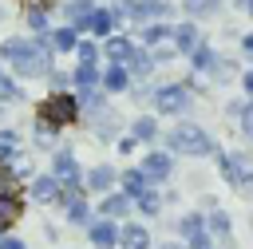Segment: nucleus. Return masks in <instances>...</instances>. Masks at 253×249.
I'll return each instance as SVG.
<instances>
[{
  "label": "nucleus",
  "instance_id": "nucleus-17",
  "mask_svg": "<svg viewBox=\"0 0 253 249\" xmlns=\"http://www.w3.org/2000/svg\"><path fill=\"white\" fill-rule=\"evenodd\" d=\"M75 83H79L83 91H91V87L99 83V75H95V63H79V71H75Z\"/></svg>",
  "mask_w": 253,
  "mask_h": 249
},
{
  "label": "nucleus",
  "instance_id": "nucleus-26",
  "mask_svg": "<svg viewBox=\"0 0 253 249\" xmlns=\"http://www.w3.org/2000/svg\"><path fill=\"white\" fill-rule=\"evenodd\" d=\"M182 233H186V237L194 241V237L202 233V217H198V213H190V217H182Z\"/></svg>",
  "mask_w": 253,
  "mask_h": 249
},
{
  "label": "nucleus",
  "instance_id": "nucleus-38",
  "mask_svg": "<svg viewBox=\"0 0 253 249\" xmlns=\"http://www.w3.org/2000/svg\"><path fill=\"white\" fill-rule=\"evenodd\" d=\"M245 91H249V95H253V71H249V75H245Z\"/></svg>",
  "mask_w": 253,
  "mask_h": 249
},
{
  "label": "nucleus",
  "instance_id": "nucleus-3",
  "mask_svg": "<svg viewBox=\"0 0 253 249\" xmlns=\"http://www.w3.org/2000/svg\"><path fill=\"white\" fill-rule=\"evenodd\" d=\"M75 115H79V107H75V99H71V95H51V99L43 103V111H40L43 126H47V123H51V126L75 123Z\"/></svg>",
  "mask_w": 253,
  "mask_h": 249
},
{
  "label": "nucleus",
  "instance_id": "nucleus-34",
  "mask_svg": "<svg viewBox=\"0 0 253 249\" xmlns=\"http://www.w3.org/2000/svg\"><path fill=\"white\" fill-rule=\"evenodd\" d=\"M241 130L253 134V107H241Z\"/></svg>",
  "mask_w": 253,
  "mask_h": 249
},
{
  "label": "nucleus",
  "instance_id": "nucleus-21",
  "mask_svg": "<svg viewBox=\"0 0 253 249\" xmlns=\"http://www.w3.org/2000/svg\"><path fill=\"white\" fill-rule=\"evenodd\" d=\"M0 154H4V158H16V154H20V138H16L12 130L0 134Z\"/></svg>",
  "mask_w": 253,
  "mask_h": 249
},
{
  "label": "nucleus",
  "instance_id": "nucleus-8",
  "mask_svg": "<svg viewBox=\"0 0 253 249\" xmlns=\"http://www.w3.org/2000/svg\"><path fill=\"white\" fill-rule=\"evenodd\" d=\"M126 12L138 16V20H146V16H166V0H130Z\"/></svg>",
  "mask_w": 253,
  "mask_h": 249
},
{
  "label": "nucleus",
  "instance_id": "nucleus-27",
  "mask_svg": "<svg viewBox=\"0 0 253 249\" xmlns=\"http://www.w3.org/2000/svg\"><path fill=\"white\" fill-rule=\"evenodd\" d=\"M12 99H20V87H16L12 79L0 75V103H12Z\"/></svg>",
  "mask_w": 253,
  "mask_h": 249
},
{
  "label": "nucleus",
  "instance_id": "nucleus-15",
  "mask_svg": "<svg viewBox=\"0 0 253 249\" xmlns=\"http://www.w3.org/2000/svg\"><path fill=\"white\" fill-rule=\"evenodd\" d=\"M174 40H178L182 51H194V47H198V28H194V24H182V28L174 32Z\"/></svg>",
  "mask_w": 253,
  "mask_h": 249
},
{
  "label": "nucleus",
  "instance_id": "nucleus-12",
  "mask_svg": "<svg viewBox=\"0 0 253 249\" xmlns=\"http://www.w3.org/2000/svg\"><path fill=\"white\" fill-rule=\"evenodd\" d=\"M87 28H91L95 36H107V32L115 28V12H103V8L91 12V16H87Z\"/></svg>",
  "mask_w": 253,
  "mask_h": 249
},
{
  "label": "nucleus",
  "instance_id": "nucleus-20",
  "mask_svg": "<svg viewBox=\"0 0 253 249\" xmlns=\"http://www.w3.org/2000/svg\"><path fill=\"white\" fill-rule=\"evenodd\" d=\"M16 190H20V182H16V174L0 166V198H16Z\"/></svg>",
  "mask_w": 253,
  "mask_h": 249
},
{
  "label": "nucleus",
  "instance_id": "nucleus-18",
  "mask_svg": "<svg viewBox=\"0 0 253 249\" xmlns=\"http://www.w3.org/2000/svg\"><path fill=\"white\" fill-rule=\"evenodd\" d=\"M103 83H107V91H123V87H126V71L111 63V71L103 75Z\"/></svg>",
  "mask_w": 253,
  "mask_h": 249
},
{
  "label": "nucleus",
  "instance_id": "nucleus-4",
  "mask_svg": "<svg viewBox=\"0 0 253 249\" xmlns=\"http://www.w3.org/2000/svg\"><path fill=\"white\" fill-rule=\"evenodd\" d=\"M221 174H225V182H233V186H249V182H253V166H249L241 154H225V158H221Z\"/></svg>",
  "mask_w": 253,
  "mask_h": 249
},
{
  "label": "nucleus",
  "instance_id": "nucleus-14",
  "mask_svg": "<svg viewBox=\"0 0 253 249\" xmlns=\"http://www.w3.org/2000/svg\"><path fill=\"white\" fill-rule=\"evenodd\" d=\"M111 182H115V170H111V166H95V170L87 174V186H91V190H111Z\"/></svg>",
  "mask_w": 253,
  "mask_h": 249
},
{
  "label": "nucleus",
  "instance_id": "nucleus-28",
  "mask_svg": "<svg viewBox=\"0 0 253 249\" xmlns=\"http://www.w3.org/2000/svg\"><path fill=\"white\" fill-rule=\"evenodd\" d=\"M166 32H170V28H166V24H150V28H146V32H142V40H146V43H158V40H162V36H166Z\"/></svg>",
  "mask_w": 253,
  "mask_h": 249
},
{
  "label": "nucleus",
  "instance_id": "nucleus-29",
  "mask_svg": "<svg viewBox=\"0 0 253 249\" xmlns=\"http://www.w3.org/2000/svg\"><path fill=\"white\" fill-rule=\"evenodd\" d=\"M75 51H79V63H95V43H75Z\"/></svg>",
  "mask_w": 253,
  "mask_h": 249
},
{
  "label": "nucleus",
  "instance_id": "nucleus-5",
  "mask_svg": "<svg viewBox=\"0 0 253 249\" xmlns=\"http://www.w3.org/2000/svg\"><path fill=\"white\" fill-rule=\"evenodd\" d=\"M154 103H158V111L174 115V111H182V107L190 103V95H186V87H182V83H170V87H158Z\"/></svg>",
  "mask_w": 253,
  "mask_h": 249
},
{
  "label": "nucleus",
  "instance_id": "nucleus-6",
  "mask_svg": "<svg viewBox=\"0 0 253 249\" xmlns=\"http://www.w3.org/2000/svg\"><path fill=\"white\" fill-rule=\"evenodd\" d=\"M146 182H162L166 174H170V158L166 154H146V162H142V170H138Z\"/></svg>",
  "mask_w": 253,
  "mask_h": 249
},
{
  "label": "nucleus",
  "instance_id": "nucleus-40",
  "mask_svg": "<svg viewBox=\"0 0 253 249\" xmlns=\"http://www.w3.org/2000/svg\"><path fill=\"white\" fill-rule=\"evenodd\" d=\"M162 249H182V245H162Z\"/></svg>",
  "mask_w": 253,
  "mask_h": 249
},
{
  "label": "nucleus",
  "instance_id": "nucleus-13",
  "mask_svg": "<svg viewBox=\"0 0 253 249\" xmlns=\"http://www.w3.org/2000/svg\"><path fill=\"white\" fill-rule=\"evenodd\" d=\"M115 221H99V225H91V241L99 245V249H107V245H115Z\"/></svg>",
  "mask_w": 253,
  "mask_h": 249
},
{
  "label": "nucleus",
  "instance_id": "nucleus-23",
  "mask_svg": "<svg viewBox=\"0 0 253 249\" xmlns=\"http://www.w3.org/2000/svg\"><path fill=\"white\" fill-rule=\"evenodd\" d=\"M103 213H107V217H119V213H126V198H123V194L107 198V202H103Z\"/></svg>",
  "mask_w": 253,
  "mask_h": 249
},
{
  "label": "nucleus",
  "instance_id": "nucleus-10",
  "mask_svg": "<svg viewBox=\"0 0 253 249\" xmlns=\"http://www.w3.org/2000/svg\"><path fill=\"white\" fill-rule=\"evenodd\" d=\"M130 51H134V47H130V40H123V36H111V40H107V55H111V63H115V67H119L123 59H130Z\"/></svg>",
  "mask_w": 253,
  "mask_h": 249
},
{
  "label": "nucleus",
  "instance_id": "nucleus-30",
  "mask_svg": "<svg viewBox=\"0 0 253 249\" xmlns=\"http://www.w3.org/2000/svg\"><path fill=\"white\" fill-rule=\"evenodd\" d=\"M213 63V51L210 47H194V67H210Z\"/></svg>",
  "mask_w": 253,
  "mask_h": 249
},
{
  "label": "nucleus",
  "instance_id": "nucleus-9",
  "mask_svg": "<svg viewBox=\"0 0 253 249\" xmlns=\"http://www.w3.org/2000/svg\"><path fill=\"white\" fill-rule=\"evenodd\" d=\"M119 241H123V249H146V245H150V237H146L142 225H126V229L119 233Z\"/></svg>",
  "mask_w": 253,
  "mask_h": 249
},
{
  "label": "nucleus",
  "instance_id": "nucleus-19",
  "mask_svg": "<svg viewBox=\"0 0 253 249\" xmlns=\"http://www.w3.org/2000/svg\"><path fill=\"white\" fill-rule=\"evenodd\" d=\"M123 186H126V194H134V198H138V194L146 190V178H142L138 170H126V174H123Z\"/></svg>",
  "mask_w": 253,
  "mask_h": 249
},
{
  "label": "nucleus",
  "instance_id": "nucleus-31",
  "mask_svg": "<svg viewBox=\"0 0 253 249\" xmlns=\"http://www.w3.org/2000/svg\"><path fill=\"white\" fill-rule=\"evenodd\" d=\"M134 134L138 138H154V119H138L134 123Z\"/></svg>",
  "mask_w": 253,
  "mask_h": 249
},
{
  "label": "nucleus",
  "instance_id": "nucleus-33",
  "mask_svg": "<svg viewBox=\"0 0 253 249\" xmlns=\"http://www.w3.org/2000/svg\"><path fill=\"white\" fill-rule=\"evenodd\" d=\"M130 55H134V59H130V67H134L138 75H146V71H150V59H146L142 51H130Z\"/></svg>",
  "mask_w": 253,
  "mask_h": 249
},
{
  "label": "nucleus",
  "instance_id": "nucleus-39",
  "mask_svg": "<svg viewBox=\"0 0 253 249\" xmlns=\"http://www.w3.org/2000/svg\"><path fill=\"white\" fill-rule=\"evenodd\" d=\"M245 51H249V55H253V32H249V36H245Z\"/></svg>",
  "mask_w": 253,
  "mask_h": 249
},
{
  "label": "nucleus",
  "instance_id": "nucleus-7",
  "mask_svg": "<svg viewBox=\"0 0 253 249\" xmlns=\"http://www.w3.org/2000/svg\"><path fill=\"white\" fill-rule=\"evenodd\" d=\"M55 174H59L63 186H79V166H75V158H71L67 150L55 154Z\"/></svg>",
  "mask_w": 253,
  "mask_h": 249
},
{
  "label": "nucleus",
  "instance_id": "nucleus-41",
  "mask_svg": "<svg viewBox=\"0 0 253 249\" xmlns=\"http://www.w3.org/2000/svg\"><path fill=\"white\" fill-rule=\"evenodd\" d=\"M249 12H253V0H249Z\"/></svg>",
  "mask_w": 253,
  "mask_h": 249
},
{
  "label": "nucleus",
  "instance_id": "nucleus-25",
  "mask_svg": "<svg viewBox=\"0 0 253 249\" xmlns=\"http://www.w3.org/2000/svg\"><path fill=\"white\" fill-rule=\"evenodd\" d=\"M138 206H142V213H158V194L154 190H142L138 194Z\"/></svg>",
  "mask_w": 253,
  "mask_h": 249
},
{
  "label": "nucleus",
  "instance_id": "nucleus-24",
  "mask_svg": "<svg viewBox=\"0 0 253 249\" xmlns=\"http://www.w3.org/2000/svg\"><path fill=\"white\" fill-rule=\"evenodd\" d=\"M67 16H71V24H79V20H87V16H91V4H87V0H75V4L67 8Z\"/></svg>",
  "mask_w": 253,
  "mask_h": 249
},
{
  "label": "nucleus",
  "instance_id": "nucleus-2",
  "mask_svg": "<svg viewBox=\"0 0 253 249\" xmlns=\"http://www.w3.org/2000/svg\"><path fill=\"white\" fill-rule=\"evenodd\" d=\"M170 146H174V150H182V154H210V150H213V142L206 138V130H198L194 123H182V126H174V134H170Z\"/></svg>",
  "mask_w": 253,
  "mask_h": 249
},
{
  "label": "nucleus",
  "instance_id": "nucleus-37",
  "mask_svg": "<svg viewBox=\"0 0 253 249\" xmlns=\"http://www.w3.org/2000/svg\"><path fill=\"white\" fill-rule=\"evenodd\" d=\"M0 249H24V245H20V241H12V237H4V241H0Z\"/></svg>",
  "mask_w": 253,
  "mask_h": 249
},
{
  "label": "nucleus",
  "instance_id": "nucleus-32",
  "mask_svg": "<svg viewBox=\"0 0 253 249\" xmlns=\"http://www.w3.org/2000/svg\"><path fill=\"white\" fill-rule=\"evenodd\" d=\"M210 225H213V233L229 237V217H225V213H213V217H210Z\"/></svg>",
  "mask_w": 253,
  "mask_h": 249
},
{
  "label": "nucleus",
  "instance_id": "nucleus-35",
  "mask_svg": "<svg viewBox=\"0 0 253 249\" xmlns=\"http://www.w3.org/2000/svg\"><path fill=\"white\" fill-rule=\"evenodd\" d=\"M32 28H36V32H47V16H43V12H32Z\"/></svg>",
  "mask_w": 253,
  "mask_h": 249
},
{
  "label": "nucleus",
  "instance_id": "nucleus-22",
  "mask_svg": "<svg viewBox=\"0 0 253 249\" xmlns=\"http://www.w3.org/2000/svg\"><path fill=\"white\" fill-rule=\"evenodd\" d=\"M51 47H59V51H67V47H75V32H71V28H59V32L51 36Z\"/></svg>",
  "mask_w": 253,
  "mask_h": 249
},
{
  "label": "nucleus",
  "instance_id": "nucleus-11",
  "mask_svg": "<svg viewBox=\"0 0 253 249\" xmlns=\"http://www.w3.org/2000/svg\"><path fill=\"white\" fill-rule=\"evenodd\" d=\"M32 194H36L40 202H55V198H59V178H51V174H47V178H36Z\"/></svg>",
  "mask_w": 253,
  "mask_h": 249
},
{
  "label": "nucleus",
  "instance_id": "nucleus-36",
  "mask_svg": "<svg viewBox=\"0 0 253 249\" xmlns=\"http://www.w3.org/2000/svg\"><path fill=\"white\" fill-rule=\"evenodd\" d=\"M186 8L190 12H206V8H213V0H186Z\"/></svg>",
  "mask_w": 253,
  "mask_h": 249
},
{
  "label": "nucleus",
  "instance_id": "nucleus-1",
  "mask_svg": "<svg viewBox=\"0 0 253 249\" xmlns=\"http://www.w3.org/2000/svg\"><path fill=\"white\" fill-rule=\"evenodd\" d=\"M0 55H4V59H8L24 79L47 75V67H51L47 40H43V43H32V40H4V43H0Z\"/></svg>",
  "mask_w": 253,
  "mask_h": 249
},
{
  "label": "nucleus",
  "instance_id": "nucleus-16",
  "mask_svg": "<svg viewBox=\"0 0 253 249\" xmlns=\"http://www.w3.org/2000/svg\"><path fill=\"white\" fill-rule=\"evenodd\" d=\"M16 217H20V202L16 198H0V229H8Z\"/></svg>",
  "mask_w": 253,
  "mask_h": 249
}]
</instances>
